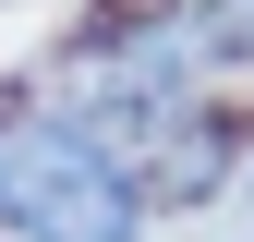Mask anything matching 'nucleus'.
Listing matches in <instances>:
<instances>
[{
	"mask_svg": "<svg viewBox=\"0 0 254 242\" xmlns=\"http://www.w3.org/2000/svg\"><path fill=\"white\" fill-rule=\"evenodd\" d=\"M0 230L12 242H145V182L97 145V121H0Z\"/></svg>",
	"mask_w": 254,
	"mask_h": 242,
	"instance_id": "1",
	"label": "nucleus"
},
{
	"mask_svg": "<svg viewBox=\"0 0 254 242\" xmlns=\"http://www.w3.org/2000/svg\"><path fill=\"white\" fill-rule=\"evenodd\" d=\"M218 49H254V0H218Z\"/></svg>",
	"mask_w": 254,
	"mask_h": 242,
	"instance_id": "2",
	"label": "nucleus"
}]
</instances>
